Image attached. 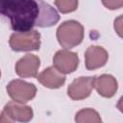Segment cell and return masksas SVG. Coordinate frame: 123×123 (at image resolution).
<instances>
[{
	"mask_svg": "<svg viewBox=\"0 0 123 123\" xmlns=\"http://www.w3.org/2000/svg\"><path fill=\"white\" fill-rule=\"evenodd\" d=\"M78 65V55L75 52H71L66 49L57 51L53 58V66L63 75L74 72Z\"/></svg>",
	"mask_w": 123,
	"mask_h": 123,
	"instance_id": "5b68a950",
	"label": "cell"
},
{
	"mask_svg": "<svg viewBox=\"0 0 123 123\" xmlns=\"http://www.w3.org/2000/svg\"><path fill=\"white\" fill-rule=\"evenodd\" d=\"M7 92L9 96L17 103L24 104L32 100L37 94V87L34 84L25 82L23 80H12L11 81L7 87Z\"/></svg>",
	"mask_w": 123,
	"mask_h": 123,
	"instance_id": "277c9868",
	"label": "cell"
},
{
	"mask_svg": "<svg viewBox=\"0 0 123 123\" xmlns=\"http://www.w3.org/2000/svg\"><path fill=\"white\" fill-rule=\"evenodd\" d=\"M94 79L95 77L91 76H82L75 79L67 87V95L75 101L87 98L94 88Z\"/></svg>",
	"mask_w": 123,
	"mask_h": 123,
	"instance_id": "8992f818",
	"label": "cell"
},
{
	"mask_svg": "<svg viewBox=\"0 0 123 123\" xmlns=\"http://www.w3.org/2000/svg\"><path fill=\"white\" fill-rule=\"evenodd\" d=\"M0 77H1V71H0Z\"/></svg>",
	"mask_w": 123,
	"mask_h": 123,
	"instance_id": "ac0fdd59",
	"label": "cell"
},
{
	"mask_svg": "<svg viewBox=\"0 0 123 123\" xmlns=\"http://www.w3.org/2000/svg\"><path fill=\"white\" fill-rule=\"evenodd\" d=\"M37 6H38V15L36 21V26L41 28L51 27L60 20V15L58 12L48 3L43 1H38Z\"/></svg>",
	"mask_w": 123,
	"mask_h": 123,
	"instance_id": "30bf717a",
	"label": "cell"
},
{
	"mask_svg": "<svg viewBox=\"0 0 123 123\" xmlns=\"http://www.w3.org/2000/svg\"><path fill=\"white\" fill-rule=\"evenodd\" d=\"M84 27L76 20H66L57 29V39L65 49L79 45L84 38Z\"/></svg>",
	"mask_w": 123,
	"mask_h": 123,
	"instance_id": "7a4b0ae2",
	"label": "cell"
},
{
	"mask_svg": "<svg viewBox=\"0 0 123 123\" xmlns=\"http://www.w3.org/2000/svg\"><path fill=\"white\" fill-rule=\"evenodd\" d=\"M13 121L21 123H28L32 120L34 112L30 106L20 104L17 102H9L5 105L3 110Z\"/></svg>",
	"mask_w": 123,
	"mask_h": 123,
	"instance_id": "9c48e42d",
	"label": "cell"
},
{
	"mask_svg": "<svg viewBox=\"0 0 123 123\" xmlns=\"http://www.w3.org/2000/svg\"><path fill=\"white\" fill-rule=\"evenodd\" d=\"M0 15L9 18L15 33L33 30L38 15L37 2L34 0H1Z\"/></svg>",
	"mask_w": 123,
	"mask_h": 123,
	"instance_id": "6da1fadb",
	"label": "cell"
},
{
	"mask_svg": "<svg viewBox=\"0 0 123 123\" xmlns=\"http://www.w3.org/2000/svg\"><path fill=\"white\" fill-rule=\"evenodd\" d=\"M76 123H103L100 114L93 109H83L75 114Z\"/></svg>",
	"mask_w": 123,
	"mask_h": 123,
	"instance_id": "4fadbf2b",
	"label": "cell"
},
{
	"mask_svg": "<svg viewBox=\"0 0 123 123\" xmlns=\"http://www.w3.org/2000/svg\"><path fill=\"white\" fill-rule=\"evenodd\" d=\"M109 59V54L106 49L98 45L89 46L85 53L86 67L88 70H94L104 66Z\"/></svg>",
	"mask_w": 123,
	"mask_h": 123,
	"instance_id": "ba28073f",
	"label": "cell"
},
{
	"mask_svg": "<svg viewBox=\"0 0 123 123\" xmlns=\"http://www.w3.org/2000/svg\"><path fill=\"white\" fill-rule=\"evenodd\" d=\"M10 46L13 51H36L40 47V34L37 30L13 33L10 37Z\"/></svg>",
	"mask_w": 123,
	"mask_h": 123,
	"instance_id": "3957f363",
	"label": "cell"
},
{
	"mask_svg": "<svg viewBox=\"0 0 123 123\" xmlns=\"http://www.w3.org/2000/svg\"><path fill=\"white\" fill-rule=\"evenodd\" d=\"M94 87L98 94L105 98L112 97L118 87L116 79L111 74H102L94 79Z\"/></svg>",
	"mask_w": 123,
	"mask_h": 123,
	"instance_id": "8fae6325",
	"label": "cell"
},
{
	"mask_svg": "<svg viewBox=\"0 0 123 123\" xmlns=\"http://www.w3.org/2000/svg\"><path fill=\"white\" fill-rule=\"evenodd\" d=\"M40 60L34 54H26L15 63V72L22 78H33L37 75Z\"/></svg>",
	"mask_w": 123,
	"mask_h": 123,
	"instance_id": "52a82bcc",
	"label": "cell"
},
{
	"mask_svg": "<svg viewBox=\"0 0 123 123\" xmlns=\"http://www.w3.org/2000/svg\"><path fill=\"white\" fill-rule=\"evenodd\" d=\"M0 123H14V121L3 111L0 113Z\"/></svg>",
	"mask_w": 123,
	"mask_h": 123,
	"instance_id": "2e32d148",
	"label": "cell"
},
{
	"mask_svg": "<svg viewBox=\"0 0 123 123\" xmlns=\"http://www.w3.org/2000/svg\"><path fill=\"white\" fill-rule=\"evenodd\" d=\"M37 81L45 87L52 89L59 88L65 83V76L54 66H49L38 74Z\"/></svg>",
	"mask_w": 123,
	"mask_h": 123,
	"instance_id": "7c38bea8",
	"label": "cell"
},
{
	"mask_svg": "<svg viewBox=\"0 0 123 123\" xmlns=\"http://www.w3.org/2000/svg\"><path fill=\"white\" fill-rule=\"evenodd\" d=\"M103 5L110 10H116L123 5V1H103Z\"/></svg>",
	"mask_w": 123,
	"mask_h": 123,
	"instance_id": "9a60e30c",
	"label": "cell"
},
{
	"mask_svg": "<svg viewBox=\"0 0 123 123\" xmlns=\"http://www.w3.org/2000/svg\"><path fill=\"white\" fill-rule=\"evenodd\" d=\"M54 4L57 6L58 10L62 13L74 12L75 10H77L78 7V1L76 0H60V1H55Z\"/></svg>",
	"mask_w": 123,
	"mask_h": 123,
	"instance_id": "5bb4252c",
	"label": "cell"
},
{
	"mask_svg": "<svg viewBox=\"0 0 123 123\" xmlns=\"http://www.w3.org/2000/svg\"><path fill=\"white\" fill-rule=\"evenodd\" d=\"M121 20H122V16H119L115 21H114V29L115 31L118 33V35L121 37Z\"/></svg>",
	"mask_w": 123,
	"mask_h": 123,
	"instance_id": "e0dca14e",
	"label": "cell"
}]
</instances>
